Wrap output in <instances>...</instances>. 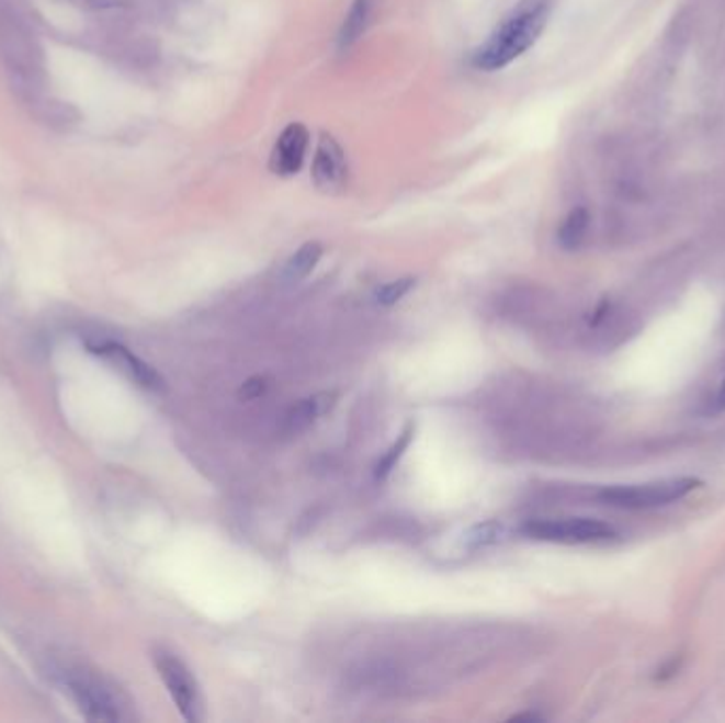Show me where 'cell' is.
Segmentation results:
<instances>
[{
	"label": "cell",
	"instance_id": "cell-9",
	"mask_svg": "<svg viewBox=\"0 0 725 723\" xmlns=\"http://www.w3.org/2000/svg\"><path fill=\"white\" fill-rule=\"evenodd\" d=\"M336 404H338V393H333V391L316 393L313 397L304 399L302 404H297L295 408H291L286 416V429L291 433H299V431L308 429L320 416H325L327 411L336 408Z\"/></svg>",
	"mask_w": 725,
	"mask_h": 723
},
{
	"label": "cell",
	"instance_id": "cell-11",
	"mask_svg": "<svg viewBox=\"0 0 725 723\" xmlns=\"http://www.w3.org/2000/svg\"><path fill=\"white\" fill-rule=\"evenodd\" d=\"M322 257V245L320 242H306L297 251L293 252L283 268V281L286 283H299L306 276L315 272L318 261Z\"/></svg>",
	"mask_w": 725,
	"mask_h": 723
},
{
	"label": "cell",
	"instance_id": "cell-10",
	"mask_svg": "<svg viewBox=\"0 0 725 723\" xmlns=\"http://www.w3.org/2000/svg\"><path fill=\"white\" fill-rule=\"evenodd\" d=\"M372 9H374V0H352V4L344 15L342 29L338 32L340 49L352 47L363 36V32L367 31L370 20H372Z\"/></svg>",
	"mask_w": 725,
	"mask_h": 723
},
{
	"label": "cell",
	"instance_id": "cell-8",
	"mask_svg": "<svg viewBox=\"0 0 725 723\" xmlns=\"http://www.w3.org/2000/svg\"><path fill=\"white\" fill-rule=\"evenodd\" d=\"M310 147V132L308 127L299 122H293L284 127L283 132L279 134L272 154H270V170L272 174L281 177V179H291L295 177L304 161H306V154Z\"/></svg>",
	"mask_w": 725,
	"mask_h": 723
},
{
	"label": "cell",
	"instance_id": "cell-18",
	"mask_svg": "<svg viewBox=\"0 0 725 723\" xmlns=\"http://www.w3.org/2000/svg\"><path fill=\"white\" fill-rule=\"evenodd\" d=\"M511 720H513V722H520V720H529V722H539L541 718H539V715H533V713H522V715H513Z\"/></svg>",
	"mask_w": 725,
	"mask_h": 723
},
{
	"label": "cell",
	"instance_id": "cell-7",
	"mask_svg": "<svg viewBox=\"0 0 725 723\" xmlns=\"http://www.w3.org/2000/svg\"><path fill=\"white\" fill-rule=\"evenodd\" d=\"M88 348H90V352H94L100 359L111 363L115 370H120L124 376L129 377L134 384H138L140 388H147L154 393L166 388L163 377L159 376L149 363H145L132 350H127L124 344L113 342V340H98V342H88Z\"/></svg>",
	"mask_w": 725,
	"mask_h": 723
},
{
	"label": "cell",
	"instance_id": "cell-2",
	"mask_svg": "<svg viewBox=\"0 0 725 723\" xmlns=\"http://www.w3.org/2000/svg\"><path fill=\"white\" fill-rule=\"evenodd\" d=\"M56 677L90 722H127L132 720V702L124 690L88 664L66 662L56 668Z\"/></svg>",
	"mask_w": 725,
	"mask_h": 723
},
{
	"label": "cell",
	"instance_id": "cell-1",
	"mask_svg": "<svg viewBox=\"0 0 725 723\" xmlns=\"http://www.w3.org/2000/svg\"><path fill=\"white\" fill-rule=\"evenodd\" d=\"M554 0H518L516 7L477 47L472 64L477 70L497 72L522 58L547 29Z\"/></svg>",
	"mask_w": 725,
	"mask_h": 723
},
{
	"label": "cell",
	"instance_id": "cell-15",
	"mask_svg": "<svg viewBox=\"0 0 725 723\" xmlns=\"http://www.w3.org/2000/svg\"><path fill=\"white\" fill-rule=\"evenodd\" d=\"M416 281L414 279H399V281H390V283L382 284L376 291V302L382 306H393L397 302H401L411 289H414Z\"/></svg>",
	"mask_w": 725,
	"mask_h": 723
},
{
	"label": "cell",
	"instance_id": "cell-16",
	"mask_svg": "<svg viewBox=\"0 0 725 723\" xmlns=\"http://www.w3.org/2000/svg\"><path fill=\"white\" fill-rule=\"evenodd\" d=\"M704 411H706L709 416H720V414H725V370L722 372L720 380H717V386L713 388L711 397L706 399Z\"/></svg>",
	"mask_w": 725,
	"mask_h": 723
},
{
	"label": "cell",
	"instance_id": "cell-4",
	"mask_svg": "<svg viewBox=\"0 0 725 723\" xmlns=\"http://www.w3.org/2000/svg\"><path fill=\"white\" fill-rule=\"evenodd\" d=\"M522 535L563 545H594L613 541L618 533L611 524L594 518H554L526 522Z\"/></svg>",
	"mask_w": 725,
	"mask_h": 723
},
{
	"label": "cell",
	"instance_id": "cell-13",
	"mask_svg": "<svg viewBox=\"0 0 725 723\" xmlns=\"http://www.w3.org/2000/svg\"><path fill=\"white\" fill-rule=\"evenodd\" d=\"M411 438H414V425H408L406 429H404V433L397 438V441L386 450V454L380 459L378 463H376V470H374V475L378 477V479H384V477H388L390 475V472L397 467V463L401 461V456L406 454V450L410 448L411 443Z\"/></svg>",
	"mask_w": 725,
	"mask_h": 723
},
{
	"label": "cell",
	"instance_id": "cell-14",
	"mask_svg": "<svg viewBox=\"0 0 725 723\" xmlns=\"http://www.w3.org/2000/svg\"><path fill=\"white\" fill-rule=\"evenodd\" d=\"M503 524H499L495 520L484 522V524H475L474 529H469L467 535H465V545H467V550L477 552V550L497 545L503 539Z\"/></svg>",
	"mask_w": 725,
	"mask_h": 723
},
{
	"label": "cell",
	"instance_id": "cell-5",
	"mask_svg": "<svg viewBox=\"0 0 725 723\" xmlns=\"http://www.w3.org/2000/svg\"><path fill=\"white\" fill-rule=\"evenodd\" d=\"M154 662H156V668H158L166 690L172 696V702L177 704L183 720L191 723L200 722V718H202L200 692H197V684H195L190 668L185 666V662L177 658L174 654H170L168 649H156Z\"/></svg>",
	"mask_w": 725,
	"mask_h": 723
},
{
	"label": "cell",
	"instance_id": "cell-12",
	"mask_svg": "<svg viewBox=\"0 0 725 723\" xmlns=\"http://www.w3.org/2000/svg\"><path fill=\"white\" fill-rule=\"evenodd\" d=\"M590 229V213L584 206H575L558 227V245L565 251H575L584 245Z\"/></svg>",
	"mask_w": 725,
	"mask_h": 723
},
{
	"label": "cell",
	"instance_id": "cell-6",
	"mask_svg": "<svg viewBox=\"0 0 725 723\" xmlns=\"http://www.w3.org/2000/svg\"><path fill=\"white\" fill-rule=\"evenodd\" d=\"M313 183L318 191L336 195L347 189L348 159L342 145L327 132L320 134L313 159Z\"/></svg>",
	"mask_w": 725,
	"mask_h": 723
},
{
	"label": "cell",
	"instance_id": "cell-3",
	"mask_svg": "<svg viewBox=\"0 0 725 723\" xmlns=\"http://www.w3.org/2000/svg\"><path fill=\"white\" fill-rule=\"evenodd\" d=\"M702 482L698 477L681 475V477H664L645 484H628V486H607L599 493L600 504L615 509H656L666 505L677 504L700 488Z\"/></svg>",
	"mask_w": 725,
	"mask_h": 723
},
{
	"label": "cell",
	"instance_id": "cell-17",
	"mask_svg": "<svg viewBox=\"0 0 725 723\" xmlns=\"http://www.w3.org/2000/svg\"><path fill=\"white\" fill-rule=\"evenodd\" d=\"M265 391H268V380H265V377H249V380L240 386L238 397L245 399V402H254V399H259L261 395H265Z\"/></svg>",
	"mask_w": 725,
	"mask_h": 723
}]
</instances>
